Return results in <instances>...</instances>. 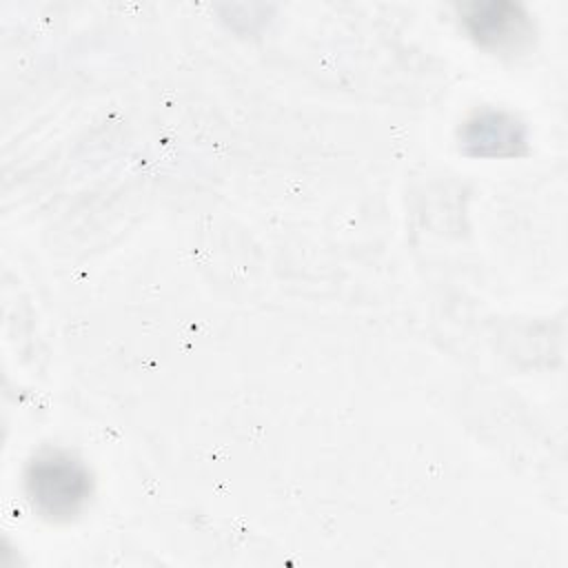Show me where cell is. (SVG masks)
Returning <instances> with one entry per match:
<instances>
[{
  "label": "cell",
  "instance_id": "obj_1",
  "mask_svg": "<svg viewBox=\"0 0 568 568\" xmlns=\"http://www.w3.org/2000/svg\"><path fill=\"white\" fill-rule=\"evenodd\" d=\"M24 486L36 513L53 521H64L78 515L87 504L91 475L73 455L49 450L29 462Z\"/></svg>",
  "mask_w": 568,
  "mask_h": 568
},
{
  "label": "cell",
  "instance_id": "obj_2",
  "mask_svg": "<svg viewBox=\"0 0 568 568\" xmlns=\"http://www.w3.org/2000/svg\"><path fill=\"white\" fill-rule=\"evenodd\" d=\"M464 22L470 36L493 49H513L528 36V20L517 4L484 2L470 4L464 11Z\"/></svg>",
  "mask_w": 568,
  "mask_h": 568
},
{
  "label": "cell",
  "instance_id": "obj_3",
  "mask_svg": "<svg viewBox=\"0 0 568 568\" xmlns=\"http://www.w3.org/2000/svg\"><path fill=\"white\" fill-rule=\"evenodd\" d=\"M521 124L499 111H484L470 118L464 124L462 142L468 153L475 155H506L517 153V146L524 144Z\"/></svg>",
  "mask_w": 568,
  "mask_h": 568
}]
</instances>
